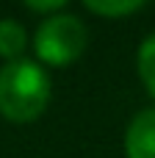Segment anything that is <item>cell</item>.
Segmentation results:
<instances>
[{
  "label": "cell",
  "instance_id": "obj_6",
  "mask_svg": "<svg viewBox=\"0 0 155 158\" xmlns=\"http://www.w3.org/2000/svg\"><path fill=\"white\" fill-rule=\"evenodd\" d=\"M144 3L147 0H83V6L100 17H128V14L139 11Z\"/></svg>",
  "mask_w": 155,
  "mask_h": 158
},
{
  "label": "cell",
  "instance_id": "obj_1",
  "mask_svg": "<svg viewBox=\"0 0 155 158\" xmlns=\"http://www.w3.org/2000/svg\"><path fill=\"white\" fill-rule=\"evenodd\" d=\"M50 103V75L31 58L0 67V114L11 122H33Z\"/></svg>",
  "mask_w": 155,
  "mask_h": 158
},
{
  "label": "cell",
  "instance_id": "obj_2",
  "mask_svg": "<svg viewBox=\"0 0 155 158\" xmlns=\"http://www.w3.org/2000/svg\"><path fill=\"white\" fill-rule=\"evenodd\" d=\"M89 44V31L75 14H53L47 17L33 36L36 58L47 67H69L75 64Z\"/></svg>",
  "mask_w": 155,
  "mask_h": 158
},
{
  "label": "cell",
  "instance_id": "obj_4",
  "mask_svg": "<svg viewBox=\"0 0 155 158\" xmlns=\"http://www.w3.org/2000/svg\"><path fill=\"white\" fill-rule=\"evenodd\" d=\"M25 47H28V33H25V28H22L17 19H11V17L0 19V58L17 61V58H22Z\"/></svg>",
  "mask_w": 155,
  "mask_h": 158
},
{
  "label": "cell",
  "instance_id": "obj_3",
  "mask_svg": "<svg viewBox=\"0 0 155 158\" xmlns=\"http://www.w3.org/2000/svg\"><path fill=\"white\" fill-rule=\"evenodd\" d=\"M125 156L155 158V108H141L125 131Z\"/></svg>",
  "mask_w": 155,
  "mask_h": 158
},
{
  "label": "cell",
  "instance_id": "obj_5",
  "mask_svg": "<svg viewBox=\"0 0 155 158\" xmlns=\"http://www.w3.org/2000/svg\"><path fill=\"white\" fill-rule=\"evenodd\" d=\"M136 67H139V78L147 86V92L155 97V33H150L136 53Z\"/></svg>",
  "mask_w": 155,
  "mask_h": 158
},
{
  "label": "cell",
  "instance_id": "obj_7",
  "mask_svg": "<svg viewBox=\"0 0 155 158\" xmlns=\"http://www.w3.org/2000/svg\"><path fill=\"white\" fill-rule=\"evenodd\" d=\"M31 11H39V14H47V11H58L64 8L69 0H22Z\"/></svg>",
  "mask_w": 155,
  "mask_h": 158
}]
</instances>
